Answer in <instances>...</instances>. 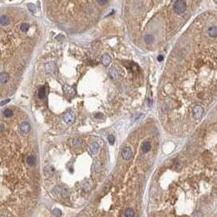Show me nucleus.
I'll use <instances>...</instances> for the list:
<instances>
[{
  "instance_id": "obj_1",
  "label": "nucleus",
  "mask_w": 217,
  "mask_h": 217,
  "mask_svg": "<svg viewBox=\"0 0 217 217\" xmlns=\"http://www.w3.org/2000/svg\"><path fill=\"white\" fill-rule=\"evenodd\" d=\"M173 8H174V11L177 14H182L187 9V5H186V3L183 1V0H178V1L175 2Z\"/></svg>"
},
{
  "instance_id": "obj_2",
  "label": "nucleus",
  "mask_w": 217,
  "mask_h": 217,
  "mask_svg": "<svg viewBox=\"0 0 217 217\" xmlns=\"http://www.w3.org/2000/svg\"><path fill=\"white\" fill-rule=\"evenodd\" d=\"M64 121L66 123H69V124L73 123L74 121H75V114H74L73 111H69V112H67L64 116Z\"/></svg>"
},
{
  "instance_id": "obj_3",
  "label": "nucleus",
  "mask_w": 217,
  "mask_h": 217,
  "mask_svg": "<svg viewBox=\"0 0 217 217\" xmlns=\"http://www.w3.org/2000/svg\"><path fill=\"white\" fill-rule=\"evenodd\" d=\"M19 129H20V131L22 134L26 135L30 132V129H31L30 124L28 122H23L22 123H21Z\"/></svg>"
},
{
  "instance_id": "obj_4",
  "label": "nucleus",
  "mask_w": 217,
  "mask_h": 217,
  "mask_svg": "<svg viewBox=\"0 0 217 217\" xmlns=\"http://www.w3.org/2000/svg\"><path fill=\"white\" fill-rule=\"evenodd\" d=\"M203 112H204V109L200 105H196L193 109V114L195 119H199V117H201L202 115L203 114Z\"/></svg>"
},
{
  "instance_id": "obj_5",
  "label": "nucleus",
  "mask_w": 217,
  "mask_h": 217,
  "mask_svg": "<svg viewBox=\"0 0 217 217\" xmlns=\"http://www.w3.org/2000/svg\"><path fill=\"white\" fill-rule=\"evenodd\" d=\"M122 158L124 160H130L132 158V150L129 147H126V148H124L123 150H122Z\"/></svg>"
},
{
  "instance_id": "obj_6",
  "label": "nucleus",
  "mask_w": 217,
  "mask_h": 217,
  "mask_svg": "<svg viewBox=\"0 0 217 217\" xmlns=\"http://www.w3.org/2000/svg\"><path fill=\"white\" fill-rule=\"evenodd\" d=\"M99 150H100V145L96 142L92 143L88 148V152L91 155H96L99 152Z\"/></svg>"
},
{
  "instance_id": "obj_7",
  "label": "nucleus",
  "mask_w": 217,
  "mask_h": 217,
  "mask_svg": "<svg viewBox=\"0 0 217 217\" xmlns=\"http://www.w3.org/2000/svg\"><path fill=\"white\" fill-rule=\"evenodd\" d=\"M64 91H65V93L68 96H73L74 95H75V90H74V88H71V86H69V85H65L64 86Z\"/></svg>"
},
{
  "instance_id": "obj_8",
  "label": "nucleus",
  "mask_w": 217,
  "mask_h": 217,
  "mask_svg": "<svg viewBox=\"0 0 217 217\" xmlns=\"http://www.w3.org/2000/svg\"><path fill=\"white\" fill-rule=\"evenodd\" d=\"M9 80V74L7 72L0 73V83L5 84L8 82Z\"/></svg>"
},
{
  "instance_id": "obj_9",
  "label": "nucleus",
  "mask_w": 217,
  "mask_h": 217,
  "mask_svg": "<svg viewBox=\"0 0 217 217\" xmlns=\"http://www.w3.org/2000/svg\"><path fill=\"white\" fill-rule=\"evenodd\" d=\"M36 162H37L36 158H35V156H34V155L30 154V155H28V156H27V158H26V163H27V164L29 166H34L36 164Z\"/></svg>"
},
{
  "instance_id": "obj_10",
  "label": "nucleus",
  "mask_w": 217,
  "mask_h": 217,
  "mask_svg": "<svg viewBox=\"0 0 217 217\" xmlns=\"http://www.w3.org/2000/svg\"><path fill=\"white\" fill-rule=\"evenodd\" d=\"M0 24L3 26H7L10 24V19L7 15H3L0 16Z\"/></svg>"
},
{
  "instance_id": "obj_11",
  "label": "nucleus",
  "mask_w": 217,
  "mask_h": 217,
  "mask_svg": "<svg viewBox=\"0 0 217 217\" xmlns=\"http://www.w3.org/2000/svg\"><path fill=\"white\" fill-rule=\"evenodd\" d=\"M101 62L104 66H107L108 65H109V63L111 62V57H109V55L108 54L103 55L101 58Z\"/></svg>"
},
{
  "instance_id": "obj_12",
  "label": "nucleus",
  "mask_w": 217,
  "mask_h": 217,
  "mask_svg": "<svg viewBox=\"0 0 217 217\" xmlns=\"http://www.w3.org/2000/svg\"><path fill=\"white\" fill-rule=\"evenodd\" d=\"M109 75H110L111 78H117L119 77L120 73L116 68H112L109 71Z\"/></svg>"
},
{
  "instance_id": "obj_13",
  "label": "nucleus",
  "mask_w": 217,
  "mask_h": 217,
  "mask_svg": "<svg viewBox=\"0 0 217 217\" xmlns=\"http://www.w3.org/2000/svg\"><path fill=\"white\" fill-rule=\"evenodd\" d=\"M55 69V64L53 63V62H49V63H47L46 65V70H47V73L54 72Z\"/></svg>"
},
{
  "instance_id": "obj_14",
  "label": "nucleus",
  "mask_w": 217,
  "mask_h": 217,
  "mask_svg": "<svg viewBox=\"0 0 217 217\" xmlns=\"http://www.w3.org/2000/svg\"><path fill=\"white\" fill-rule=\"evenodd\" d=\"M208 33L210 34V37H212V38H216L217 36V29L216 26H210L208 29Z\"/></svg>"
},
{
  "instance_id": "obj_15",
  "label": "nucleus",
  "mask_w": 217,
  "mask_h": 217,
  "mask_svg": "<svg viewBox=\"0 0 217 217\" xmlns=\"http://www.w3.org/2000/svg\"><path fill=\"white\" fill-rule=\"evenodd\" d=\"M141 150L144 153H147L151 150V145L150 142H144L141 146Z\"/></svg>"
},
{
  "instance_id": "obj_16",
  "label": "nucleus",
  "mask_w": 217,
  "mask_h": 217,
  "mask_svg": "<svg viewBox=\"0 0 217 217\" xmlns=\"http://www.w3.org/2000/svg\"><path fill=\"white\" fill-rule=\"evenodd\" d=\"M38 96L40 99H43L46 96V86H42L39 88V92H38Z\"/></svg>"
},
{
  "instance_id": "obj_17",
  "label": "nucleus",
  "mask_w": 217,
  "mask_h": 217,
  "mask_svg": "<svg viewBox=\"0 0 217 217\" xmlns=\"http://www.w3.org/2000/svg\"><path fill=\"white\" fill-rule=\"evenodd\" d=\"M3 115L7 117H11L13 116V111H12L11 109H6L3 111Z\"/></svg>"
},
{
  "instance_id": "obj_18",
  "label": "nucleus",
  "mask_w": 217,
  "mask_h": 217,
  "mask_svg": "<svg viewBox=\"0 0 217 217\" xmlns=\"http://www.w3.org/2000/svg\"><path fill=\"white\" fill-rule=\"evenodd\" d=\"M145 42L147 43V44H151V43L153 42V37L151 34H148V35L145 36Z\"/></svg>"
},
{
  "instance_id": "obj_19",
  "label": "nucleus",
  "mask_w": 217,
  "mask_h": 217,
  "mask_svg": "<svg viewBox=\"0 0 217 217\" xmlns=\"http://www.w3.org/2000/svg\"><path fill=\"white\" fill-rule=\"evenodd\" d=\"M29 24L27 23H23L21 26V30L22 32H27L29 30Z\"/></svg>"
},
{
  "instance_id": "obj_20",
  "label": "nucleus",
  "mask_w": 217,
  "mask_h": 217,
  "mask_svg": "<svg viewBox=\"0 0 217 217\" xmlns=\"http://www.w3.org/2000/svg\"><path fill=\"white\" fill-rule=\"evenodd\" d=\"M82 145V140L80 139H75L73 140V145L75 148H79Z\"/></svg>"
},
{
  "instance_id": "obj_21",
  "label": "nucleus",
  "mask_w": 217,
  "mask_h": 217,
  "mask_svg": "<svg viewBox=\"0 0 217 217\" xmlns=\"http://www.w3.org/2000/svg\"><path fill=\"white\" fill-rule=\"evenodd\" d=\"M108 140H109V143L110 145H114V141H115V137L113 135H109L108 136Z\"/></svg>"
},
{
  "instance_id": "obj_22",
  "label": "nucleus",
  "mask_w": 217,
  "mask_h": 217,
  "mask_svg": "<svg viewBox=\"0 0 217 217\" xmlns=\"http://www.w3.org/2000/svg\"><path fill=\"white\" fill-rule=\"evenodd\" d=\"M28 8H29V10L31 12H33V13H34V12L36 11L35 6H34V4H31V3L28 4Z\"/></svg>"
},
{
  "instance_id": "obj_23",
  "label": "nucleus",
  "mask_w": 217,
  "mask_h": 217,
  "mask_svg": "<svg viewBox=\"0 0 217 217\" xmlns=\"http://www.w3.org/2000/svg\"><path fill=\"white\" fill-rule=\"evenodd\" d=\"M53 214H54L55 216L59 217V216L61 215V212H60V210H59V209H55V210H53Z\"/></svg>"
},
{
  "instance_id": "obj_24",
  "label": "nucleus",
  "mask_w": 217,
  "mask_h": 217,
  "mask_svg": "<svg viewBox=\"0 0 217 217\" xmlns=\"http://www.w3.org/2000/svg\"><path fill=\"white\" fill-rule=\"evenodd\" d=\"M8 102H10L9 99H8V100H5L3 101H1V102H0V106H3V105H5L6 104H8Z\"/></svg>"
},
{
  "instance_id": "obj_25",
  "label": "nucleus",
  "mask_w": 217,
  "mask_h": 217,
  "mask_svg": "<svg viewBox=\"0 0 217 217\" xmlns=\"http://www.w3.org/2000/svg\"><path fill=\"white\" fill-rule=\"evenodd\" d=\"M5 130V125L3 123H0V133H2Z\"/></svg>"
},
{
  "instance_id": "obj_26",
  "label": "nucleus",
  "mask_w": 217,
  "mask_h": 217,
  "mask_svg": "<svg viewBox=\"0 0 217 217\" xmlns=\"http://www.w3.org/2000/svg\"><path fill=\"white\" fill-rule=\"evenodd\" d=\"M95 117H96V119H101V117H103V115H102L101 114H100V113H98V114H96L95 115Z\"/></svg>"
},
{
  "instance_id": "obj_27",
  "label": "nucleus",
  "mask_w": 217,
  "mask_h": 217,
  "mask_svg": "<svg viewBox=\"0 0 217 217\" xmlns=\"http://www.w3.org/2000/svg\"><path fill=\"white\" fill-rule=\"evenodd\" d=\"M97 3L99 4H101V5H104V4H106L108 2L107 1H97Z\"/></svg>"
},
{
  "instance_id": "obj_28",
  "label": "nucleus",
  "mask_w": 217,
  "mask_h": 217,
  "mask_svg": "<svg viewBox=\"0 0 217 217\" xmlns=\"http://www.w3.org/2000/svg\"><path fill=\"white\" fill-rule=\"evenodd\" d=\"M158 60L159 61H162V60H163V55H160V57H158Z\"/></svg>"
}]
</instances>
